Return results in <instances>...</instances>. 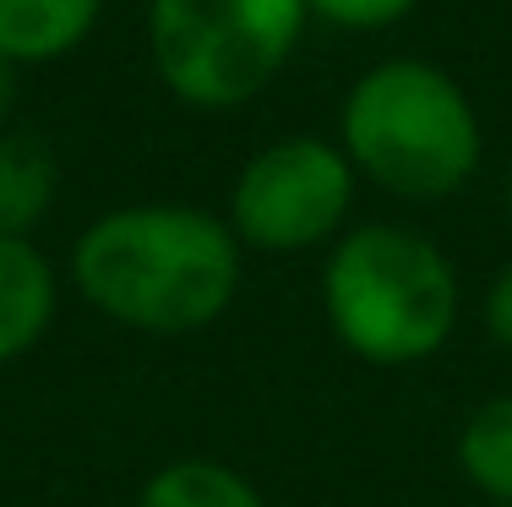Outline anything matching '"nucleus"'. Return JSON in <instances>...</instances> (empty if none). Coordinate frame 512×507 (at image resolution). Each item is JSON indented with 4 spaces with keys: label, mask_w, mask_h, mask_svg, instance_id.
Returning <instances> with one entry per match:
<instances>
[{
    "label": "nucleus",
    "mask_w": 512,
    "mask_h": 507,
    "mask_svg": "<svg viewBox=\"0 0 512 507\" xmlns=\"http://www.w3.org/2000/svg\"><path fill=\"white\" fill-rule=\"evenodd\" d=\"M71 279L120 328L186 338L229 311L240 289V240L229 219L191 202H131L82 229Z\"/></svg>",
    "instance_id": "obj_1"
},
{
    "label": "nucleus",
    "mask_w": 512,
    "mask_h": 507,
    "mask_svg": "<svg viewBox=\"0 0 512 507\" xmlns=\"http://www.w3.org/2000/svg\"><path fill=\"white\" fill-rule=\"evenodd\" d=\"M137 507H267L240 469L218 458H175L142 486Z\"/></svg>",
    "instance_id": "obj_10"
},
{
    "label": "nucleus",
    "mask_w": 512,
    "mask_h": 507,
    "mask_svg": "<svg viewBox=\"0 0 512 507\" xmlns=\"http://www.w3.org/2000/svg\"><path fill=\"white\" fill-rule=\"evenodd\" d=\"M338 148L371 186L404 202H442L480 169V115L453 71L431 60H376L338 104Z\"/></svg>",
    "instance_id": "obj_2"
},
{
    "label": "nucleus",
    "mask_w": 512,
    "mask_h": 507,
    "mask_svg": "<svg viewBox=\"0 0 512 507\" xmlns=\"http://www.w3.org/2000/svg\"><path fill=\"white\" fill-rule=\"evenodd\" d=\"M55 322V268L33 235H0V366L22 360Z\"/></svg>",
    "instance_id": "obj_6"
},
{
    "label": "nucleus",
    "mask_w": 512,
    "mask_h": 507,
    "mask_svg": "<svg viewBox=\"0 0 512 507\" xmlns=\"http://www.w3.org/2000/svg\"><path fill=\"white\" fill-rule=\"evenodd\" d=\"M458 469L491 507H512V393L480 404L458 431Z\"/></svg>",
    "instance_id": "obj_9"
},
{
    "label": "nucleus",
    "mask_w": 512,
    "mask_h": 507,
    "mask_svg": "<svg viewBox=\"0 0 512 507\" xmlns=\"http://www.w3.org/2000/svg\"><path fill=\"white\" fill-rule=\"evenodd\" d=\"M311 17L333 22V28H349V33H376V28H393L404 22L420 0H306Z\"/></svg>",
    "instance_id": "obj_11"
},
{
    "label": "nucleus",
    "mask_w": 512,
    "mask_h": 507,
    "mask_svg": "<svg viewBox=\"0 0 512 507\" xmlns=\"http://www.w3.org/2000/svg\"><path fill=\"white\" fill-rule=\"evenodd\" d=\"M104 0H0V60L50 66L82 50Z\"/></svg>",
    "instance_id": "obj_7"
},
{
    "label": "nucleus",
    "mask_w": 512,
    "mask_h": 507,
    "mask_svg": "<svg viewBox=\"0 0 512 507\" xmlns=\"http://www.w3.org/2000/svg\"><path fill=\"white\" fill-rule=\"evenodd\" d=\"M355 164L327 137H278L251 153L229 191V229L240 246L273 251H311L344 235L355 208Z\"/></svg>",
    "instance_id": "obj_5"
},
{
    "label": "nucleus",
    "mask_w": 512,
    "mask_h": 507,
    "mask_svg": "<svg viewBox=\"0 0 512 507\" xmlns=\"http://www.w3.org/2000/svg\"><path fill=\"white\" fill-rule=\"evenodd\" d=\"M485 333L502 349H512V262L491 279V289H485Z\"/></svg>",
    "instance_id": "obj_12"
},
{
    "label": "nucleus",
    "mask_w": 512,
    "mask_h": 507,
    "mask_svg": "<svg viewBox=\"0 0 512 507\" xmlns=\"http://www.w3.org/2000/svg\"><path fill=\"white\" fill-rule=\"evenodd\" d=\"M507 219H512V169H507Z\"/></svg>",
    "instance_id": "obj_14"
},
{
    "label": "nucleus",
    "mask_w": 512,
    "mask_h": 507,
    "mask_svg": "<svg viewBox=\"0 0 512 507\" xmlns=\"http://www.w3.org/2000/svg\"><path fill=\"white\" fill-rule=\"evenodd\" d=\"M322 311L338 344L365 366H420L458 328V273L420 229L360 224L327 251Z\"/></svg>",
    "instance_id": "obj_3"
},
{
    "label": "nucleus",
    "mask_w": 512,
    "mask_h": 507,
    "mask_svg": "<svg viewBox=\"0 0 512 507\" xmlns=\"http://www.w3.org/2000/svg\"><path fill=\"white\" fill-rule=\"evenodd\" d=\"M60 159L39 131H0V235H33L55 208Z\"/></svg>",
    "instance_id": "obj_8"
},
{
    "label": "nucleus",
    "mask_w": 512,
    "mask_h": 507,
    "mask_svg": "<svg viewBox=\"0 0 512 507\" xmlns=\"http://www.w3.org/2000/svg\"><path fill=\"white\" fill-rule=\"evenodd\" d=\"M11 104H17V66L0 60V131H6V120H11Z\"/></svg>",
    "instance_id": "obj_13"
},
{
    "label": "nucleus",
    "mask_w": 512,
    "mask_h": 507,
    "mask_svg": "<svg viewBox=\"0 0 512 507\" xmlns=\"http://www.w3.org/2000/svg\"><path fill=\"white\" fill-rule=\"evenodd\" d=\"M306 0H148V55L191 110L251 104L306 39Z\"/></svg>",
    "instance_id": "obj_4"
}]
</instances>
